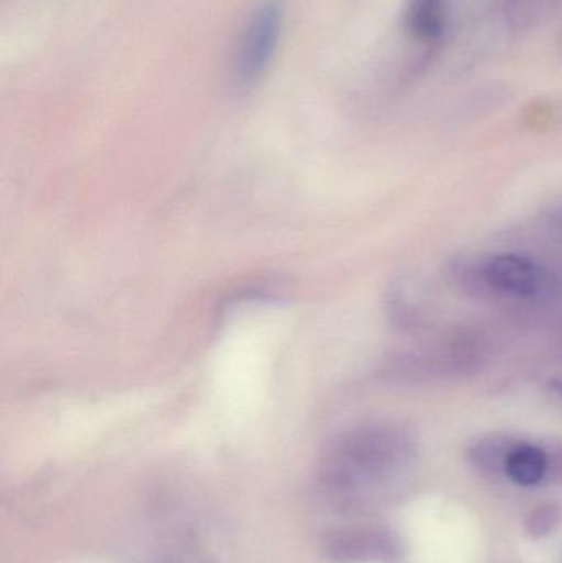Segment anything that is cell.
Wrapping results in <instances>:
<instances>
[{
  "label": "cell",
  "instance_id": "cell-1",
  "mask_svg": "<svg viewBox=\"0 0 562 563\" xmlns=\"http://www.w3.org/2000/svg\"><path fill=\"white\" fill-rule=\"evenodd\" d=\"M283 29V7L267 0L260 7L241 33L233 59V78L240 89H250L260 81L273 62Z\"/></svg>",
  "mask_w": 562,
  "mask_h": 563
},
{
  "label": "cell",
  "instance_id": "cell-2",
  "mask_svg": "<svg viewBox=\"0 0 562 563\" xmlns=\"http://www.w3.org/2000/svg\"><path fill=\"white\" fill-rule=\"evenodd\" d=\"M478 274L492 288L511 295H533L541 285V271L528 257L497 254L478 266Z\"/></svg>",
  "mask_w": 562,
  "mask_h": 563
},
{
  "label": "cell",
  "instance_id": "cell-3",
  "mask_svg": "<svg viewBox=\"0 0 562 563\" xmlns=\"http://www.w3.org/2000/svg\"><path fill=\"white\" fill-rule=\"evenodd\" d=\"M405 23L412 38L422 43L436 42L448 23V0H409Z\"/></svg>",
  "mask_w": 562,
  "mask_h": 563
},
{
  "label": "cell",
  "instance_id": "cell-4",
  "mask_svg": "<svg viewBox=\"0 0 562 563\" xmlns=\"http://www.w3.org/2000/svg\"><path fill=\"white\" fill-rule=\"evenodd\" d=\"M508 476L521 486H533L543 479L548 468L547 455L535 445H518L508 453L505 462Z\"/></svg>",
  "mask_w": 562,
  "mask_h": 563
},
{
  "label": "cell",
  "instance_id": "cell-5",
  "mask_svg": "<svg viewBox=\"0 0 562 563\" xmlns=\"http://www.w3.org/2000/svg\"><path fill=\"white\" fill-rule=\"evenodd\" d=\"M562 7V0H505V15L511 29H533L550 19Z\"/></svg>",
  "mask_w": 562,
  "mask_h": 563
},
{
  "label": "cell",
  "instance_id": "cell-6",
  "mask_svg": "<svg viewBox=\"0 0 562 563\" xmlns=\"http://www.w3.org/2000/svg\"><path fill=\"white\" fill-rule=\"evenodd\" d=\"M553 390L562 399V380H554V383H553Z\"/></svg>",
  "mask_w": 562,
  "mask_h": 563
},
{
  "label": "cell",
  "instance_id": "cell-7",
  "mask_svg": "<svg viewBox=\"0 0 562 563\" xmlns=\"http://www.w3.org/2000/svg\"><path fill=\"white\" fill-rule=\"evenodd\" d=\"M557 217H558V221H560V224L562 227V207L560 208V211H558Z\"/></svg>",
  "mask_w": 562,
  "mask_h": 563
}]
</instances>
